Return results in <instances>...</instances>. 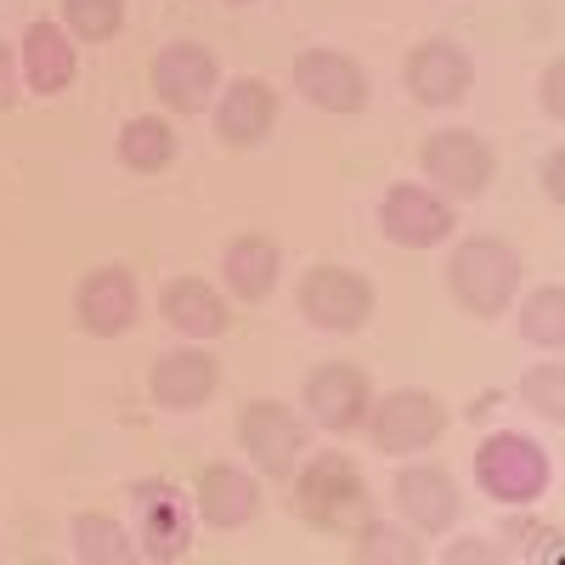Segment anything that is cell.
<instances>
[{"instance_id": "6da1fadb", "label": "cell", "mask_w": 565, "mask_h": 565, "mask_svg": "<svg viewBox=\"0 0 565 565\" xmlns=\"http://www.w3.org/2000/svg\"><path fill=\"white\" fill-rule=\"evenodd\" d=\"M447 282L476 317H498L514 295V282H521V260H514V249L498 244V238H469V244H458Z\"/></svg>"}, {"instance_id": "7a4b0ae2", "label": "cell", "mask_w": 565, "mask_h": 565, "mask_svg": "<svg viewBox=\"0 0 565 565\" xmlns=\"http://www.w3.org/2000/svg\"><path fill=\"white\" fill-rule=\"evenodd\" d=\"M295 503H300V514H306L311 526H328V532L367 521V487H362L356 463H351L345 452H322L306 476H300Z\"/></svg>"}, {"instance_id": "3957f363", "label": "cell", "mask_w": 565, "mask_h": 565, "mask_svg": "<svg viewBox=\"0 0 565 565\" xmlns=\"http://www.w3.org/2000/svg\"><path fill=\"white\" fill-rule=\"evenodd\" d=\"M476 481H481V492L498 498V503H532V498L548 487V458H543V447H537L532 436L503 430V436L481 441V452H476Z\"/></svg>"}, {"instance_id": "277c9868", "label": "cell", "mask_w": 565, "mask_h": 565, "mask_svg": "<svg viewBox=\"0 0 565 565\" xmlns=\"http://www.w3.org/2000/svg\"><path fill=\"white\" fill-rule=\"evenodd\" d=\"M300 306L317 328H334V334H351L373 317V282L345 271V266H317L300 282Z\"/></svg>"}, {"instance_id": "5b68a950", "label": "cell", "mask_w": 565, "mask_h": 565, "mask_svg": "<svg viewBox=\"0 0 565 565\" xmlns=\"http://www.w3.org/2000/svg\"><path fill=\"white\" fill-rule=\"evenodd\" d=\"M447 430V407L430 391H391L373 407V441L385 452H424Z\"/></svg>"}, {"instance_id": "8992f818", "label": "cell", "mask_w": 565, "mask_h": 565, "mask_svg": "<svg viewBox=\"0 0 565 565\" xmlns=\"http://www.w3.org/2000/svg\"><path fill=\"white\" fill-rule=\"evenodd\" d=\"M424 175L441 181L458 199H476L492 181V148L476 130H436L430 141H424Z\"/></svg>"}, {"instance_id": "52a82bcc", "label": "cell", "mask_w": 565, "mask_h": 565, "mask_svg": "<svg viewBox=\"0 0 565 565\" xmlns=\"http://www.w3.org/2000/svg\"><path fill=\"white\" fill-rule=\"evenodd\" d=\"M136 503V537H141V554L148 559H181L186 543H193V526H186V509H181V492L170 481H141L130 492Z\"/></svg>"}, {"instance_id": "ba28073f", "label": "cell", "mask_w": 565, "mask_h": 565, "mask_svg": "<svg viewBox=\"0 0 565 565\" xmlns=\"http://www.w3.org/2000/svg\"><path fill=\"white\" fill-rule=\"evenodd\" d=\"M238 441H244V452L266 469V476L277 481V476H289V469H295V458L306 447V430H300V418L282 407V402H255V407H244Z\"/></svg>"}, {"instance_id": "9c48e42d", "label": "cell", "mask_w": 565, "mask_h": 565, "mask_svg": "<svg viewBox=\"0 0 565 565\" xmlns=\"http://www.w3.org/2000/svg\"><path fill=\"white\" fill-rule=\"evenodd\" d=\"M153 90H159L164 108L199 114L210 103V90H215V57L204 52V45H193V40L164 45V52L153 57Z\"/></svg>"}, {"instance_id": "30bf717a", "label": "cell", "mask_w": 565, "mask_h": 565, "mask_svg": "<svg viewBox=\"0 0 565 565\" xmlns=\"http://www.w3.org/2000/svg\"><path fill=\"white\" fill-rule=\"evenodd\" d=\"M295 85L306 90V103H317L328 114H356L367 103V74L345 52H300Z\"/></svg>"}, {"instance_id": "8fae6325", "label": "cell", "mask_w": 565, "mask_h": 565, "mask_svg": "<svg viewBox=\"0 0 565 565\" xmlns=\"http://www.w3.org/2000/svg\"><path fill=\"white\" fill-rule=\"evenodd\" d=\"M380 226L391 244H407V249H430L452 232V210L441 199H430L424 186H391L385 204H380Z\"/></svg>"}, {"instance_id": "7c38bea8", "label": "cell", "mask_w": 565, "mask_h": 565, "mask_svg": "<svg viewBox=\"0 0 565 565\" xmlns=\"http://www.w3.org/2000/svg\"><path fill=\"white\" fill-rule=\"evenodd\" d=\"M469 79H476V63H469V52L452 45V40H424L418 52L407 57V90L418 103H430V108L458 103L469 90Z\"/></svg>"}, {"instance_id": "4fadbf2b", "label": "cell", "mask_w": 565, "mask_h": 565, "mask_svg": "<svg viewBox=\"0 0 565 565\" xmlns=\"http://www.w3.org/2000/svg\"><path fill=\"white\" fill-rule=\"evenodd\" d=\"M74 311H79V328H85V334H103V340L125 334V328L136 322V277H130L125 266L90 271V277L79 282Z\"/></svg>"}, {"instance_id": "5bb4252c", "label": "cell", "mask_w": 565, "mask_h": 565, "mask_svg": "<svg viewBox=\"0 0 565 565\" xmlns=\"http://www.w3.org/2000/svg\"><path fill=\"white\" fill-rule=\"evenodd\" d=\"M367 380L351 367V362H328L306 380V407L322 430H356L362 413H367Z\"/></svg>"}, {"instance_id": "9a60e30c", "label": "cell", "mask_w": 565, "mask_h": 565, "mask_svg": "<svg viewBox=\"0 0 565 565\" xmlns=\"http://www.w3.org/2000/svg\"><path fill=\"white\" fill-rule=\"evenodd\" d=\"M396 503L418 532H447L452 514H458V487L436 463H407L396 476Z\"/></svg>"}, {"instance_id": "2e32d148", "label": "cell", "mask_w": 565, "mask_h": 565, "mask_svg": "<svg viewBox=\"0 0 565 565\" xmlns=\"http://www.w3.org/2000/svg\"><path fill=\"white\" fill-rule=\"evenodd\" d=\"M271 119H277V90L266 79H232L226 103L215 114V130L232 141V148H255V141L271 130Z\"/></svg>"}, {"instance_id": "e0dca14e", "label": "cell", "mask_w": 565, "mask_h": 565, "mask_svg": "<svg viewBox=\"0 0 565 565\" xmlns=\"http://www.w3.org/2000/svg\"><path fill=\"white\" fill-rule=\"evenodd\" d=\"M153 396L159 407H175V413H193L215 396V356L210 351H175V356H159L153 367Z\"/></svg>"}, {"instance_id": "ac0fdd59", "label": "cell", "mask_w": 565, "mask_h": 565, "mask_svg": "<svg viewBox=\"0 0 565 565\" xmlns=\"http://www.w3.org/2000/svg\"><path fill=\"white\" fill-rule=\"evenodd\" d=\"M255 503H260V492H255V481L244 476V469H232V463H210L204 476H199V514L210 526H244L249 514H255Z\"/></svg>"}, {"instance_id": "d6986e66", "label": "cell", "mask_w": 565, "mask_h": 565, "mask_svg": "<svg viewBox=\"0 0 565 565\" xmlns=\"http://www.w3.org/2000/svg\"><path fill=\"white\" fill-rule=\"evenodd\" d=\"M164 322L181 328V334L210 340V334H221V328H226V300L210 289V282L181 277V282H170V289H164Z\"/></svg>"}, {"instance_id": "ffe728a7", "label": "cell", "mask_w": 565, "mask_h": 565, "mask_svg": "<svg viewBox=\"0 0 565 565\" xmlns=\"http://www.w3.org/2000/svg\"><path fill=\"white\" fill-rule=\"evenodd\" d=\"M277 266H282V255H277L271 238H260V232L238 238V244L226 249V282H232V295H238V300H266L277 289Z\"/></svg>"}, {"instance_id": "44dd1931", "label": "cell", "mask_w": 565, "mask_h": 565, "mask_svg": "<svg viewBox=\"0 0 565 565\" xmlns=\"http://www.w3.org/2000/svg\"><path fill=\"white\" fill-rule=\"evenodd\" d=\"M23 68H29V85L40 90V97L63 90V85L74 79V45L63 40V29L34 23V29L23 34Z\"/></svg>"}, {"instance_id": "7402d4cb", "label": "cell", "mask_w": 565, "mask_h": 565, "mask_svg": "<svg viewBox=\"0 0 565 565\" xmlns=\"http://www.w3.org/2000/svg\"><path fill=\"white\" fill-rule=\"evenodd\" d=\"M119 159H125L130 170H164V164L175 159L170 125H164V119H130V125L119 130Z\"/></svg>"}, {"instance_id": "603a6c76", "label": "cell", "mask_w": 565, "mask_h": 565, "mask_svg": "<svg viewBox=\"0 0 565 565\" xmlns=\"http://www.w3.org/2000/svg\"><path fill=\"white\" fill-rule=\"evenodd\" d=\"M74 543H79V559H90V565H125V559H136L125 526L108 521V514H79V521H74Z\"/></svg>"}, {"instance_id": "cb8c5ba5", "label": "cell", "mask_w": 565, "mask_h": 565, "mask_svg": "<svg viewBox=\"0 0 565 565\" xmlns=\"http://www.w3.org/2000/svg\"><path fill=\"white\" fill-rule=\"evenodd\" d=\"M526 340L532 345H559L565 340V289H559V282H548V289H537L532 300H526Z\"/></svg>"}, {"instance_id": "d4e9b609", "label": "cell", "mask_w": 565, "mask_h": 565, "mask_svg": "<svg viewBox=\"0 0 565 565\" xmlns=\"http://www.w3.org/2000/svg\"><path fill=\"white\" fill-rule=\"evenodd\" d=\"M63 12H68V29L79 40H114L119 23H125V0H63Z\"/></svg>"}, {"instance_id": "484cf974", "label": "cell", "mask_w": 565, "mask_h": 565, "mask_svg": "<svg viewBox=\"0 0 565 565\" xmlns=\"http://www.w3.org/2000/svg\"><path fill=\"white\" fill-rule=\"evenodd\" d=\"M356 559H396V565H413L418 559V543H407L396 526H380V521H362L356 532Z\"/></svg>"}, {"instance_id": "4316f807", "label": "cell", "mask_w": 565, "mask_h": 565, "mask_svg": "<svg viewBox=\"0 0 565 565\" xmlns=\"http://www.w3.org/2000/svg\"><path fill=\"white\" fill-rule=\"evenodd\" d=\"M521 396H526V407H537V413L559 418V413H565V367H559V362L532 367L526 380H521Z\"/></svg>"}, {"instance_id": "83f0119b", "label": "cell", "mask_w": 565, "mask_h": 565, "mask_svg": "<svg viewBox=\"0 0 565 565\" xmlns=\"http://www.w3.org/2000/svg\"><path fill=\"white\" fill-rule=\"evenodd\" d=\"M559 79H565V68L554 63V68H548V79H543V103H548V114H554V119L565 114V103H559Z\"/></svg>"}, {"instance_id": "f1b7e54d", "label": "cell", "mask_w": 565, "mask_h": 565, "mask_svg": "<svg viewBox=\"0 0 565 565\" xmlns=\"http://www.w3.org/2000/svg\"><path fill=\"white\" fill-rule=\"evenodd\" d=\"M565 159L559 153H548V164H543V186H548V199H565Z\"/></svg>"}, {"instance_id": "f546056e", "label": "cell", "mask_w": 565, "mask_h": 565, "mask_svg": "<svg viewBox=\"0 0 565 565\" xmlns=\"http://www.w3.org/2000/svg\"><path fill=\"white\" fill-rule=\"evenodd\" d=\"M12 103V57H7V45H0V108Z\"/></svg>"}]
</instances>
